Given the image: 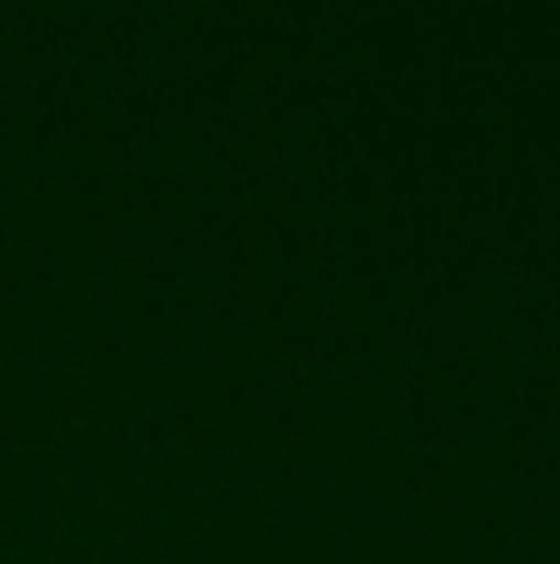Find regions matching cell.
I'll return each instance as SVG.
<instances>
[]
</instances>
